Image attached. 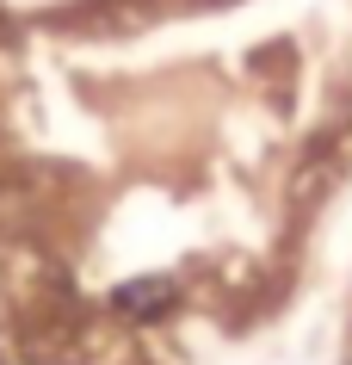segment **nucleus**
Returning <instances> with one entry per match:
<instances>
[{"label":"nucleus","instance_id":"nucleus-1","mask_svg":"<svg viewBox=\"0 0 352 365\" xmlns=\"http://www.w3.org/2000/svg\"><path fill=\"white\" fill-rule=\"evenodd\" d=\"M112 309L124 322H161V316L179 309V285L174 279H130V285H117Z\"/></svg>","mask_w":352,"mask_h":365},{"label":"nucleus","instance_id":"nucleus-2","mask_svg":"<svg viewBox=\"0 0 352 365\" xmlns=\"http://www.w3.org/2000/svg\"><path fill=\"white\" fill-rule=\"evenodd\" d=\"M346 365H352V353H346Z\"/></svg>","mask_w":352,"mask_h":365}]
</instances>
